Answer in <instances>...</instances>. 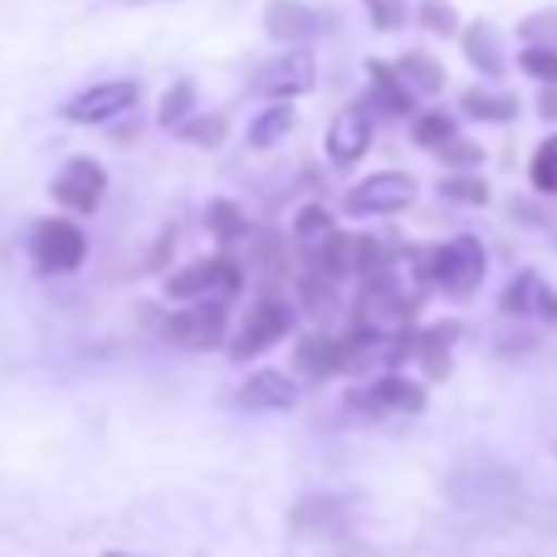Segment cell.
I'll use <instances>...</instances> for the list:
<instances>
[{
	"mask_svg": "<svg viewBox=\"0 0 557 557\" xmlns=\"http://www.w3.org/2000/svg\"><path fill=\"white\" fill-rule=\"evenodd\" d=\"M460 108L470 117H480V123H513V117H519V98L499 94V88H465Z\"/></svg>",
	"mask_w": 557,
	"mask_h": 557,
	"instance_id": "obj_20",
	"label": "cell"
},
{
	"mask_svg": "<svg viewBox=\"0 0 557 557\" xmlns=\"http://www.w3.org/2000/svg\"><path fill=\"white\" fill-rule=\"evenodd\" d=\"M480 157H484V152H480L474 143H460V133H455L450 143L441 147V162H445V166H480Z\"/></svg>",
	"mask_w": 557,
	"mask_h": 557,
	"instance_id": "obj_36",
	"label": "cell"
},
{
	"mask_svg": "<svg viewBox=\"0 0 557 557\" xmlns=\"http://www.w3.org/2000/svg\"><path fill=\"white\" fill-rule=\"evenodd\" d=\"M49 191H54V201L64 206V211L94 215L98 201H103V191H108V176H103V166H98L94 157H74V162L54 176V186H49Z\"/></svg>",
	"mask_w": 557,
	"mask_h": 557,
	"instance_id": "obj_9",
	"label": "cell"
},
{
	"mask_svg": "<svg viewBox=\"0 0 557 557\" xmlns=\"http://www.w3.org/2000/svg\"><path fill=\"white\" fill-rule=\"evenodd\" d=\"M191 113H196V88L182 78V84H172V88L162 94V108H157V123L172 127V133H176V127H182Z\"/></svg>",
	"mask_w": 557,
	"mask_h": 557,
	"instance_id": "obj_25",
	"label": "cell"
},
{
	"mask_svg": "<svg viewBox=\"0 0 557 557\" xmlns=\"http://www.w3.org/2000/svg\"><path fill=\"white\" fill-rule=\"evenodd\" d=\"M240 288V264L231 255H211V260H196L186 270H176L166 278V294L182 298V304H196V298H231Z\"/></svg>",
	"mask_w": 557,
	"mask_h": 557,
	"instance_id": "obj_6",
	"label": "cell"
},
{
	"mask_svg": "<svg viewBox=\"0 0 557 557\" xmlns=\"http://www.w3.org/2000/svg\"><path fill=\"white\" fill-rule=\"evenodd\" d=\"M29 255H35L39 274H74L78 264H84V255H88V240H84V231H78L74 221L49 215V221H39L35 235H29Z\"/></svg>",
	"mask_w": 557,
	"mask_h": 557,
	"instance_id": "obj_2",
	"label": "cell"
},
{
	"mask_svg": "<svg viewBox=\"0 0 557 557\" xmlns=\"http://www.w3.org/2000/svg\"><path fill=\"white\" fill-rule=\"evenodd\" d=\"M284 333H294V308H288L278 294H264L260 304L245 313L240 333L231 337V357L235 362H255V357H260L264 347H274Z\"/></svg>",
	"mask_w": 557,
	"mask_h": 557,
	"instance_id": "obj_3",
	"label": "cell"
},
{
	"mask_svg": "<svg viewBox=\"0 0 557 557\" xmlns=\"http://www.w3.org/2000/svg\"><path fill=\"white\" fill-rule=\"evenodd\" d=\"M539 108H543V117H557V84L548 88V94H543V103H539Z\"/></svg>",
	"mask_w": 557,
	"mask_h": 557,
	"instance_id": "obj_37",
	"label": "cell"
},
{
	"mask_svg": "<svg viewBox=\"0 0 557 557\" xmlns=\"http://www.w3.org/2000/svg\"><path fill=\"white\" fill-rule=\"evenodd\" d=\"M206 225H211L215 240H240L250 221H245V211L235 201H211V211H206Z\"/></svg>",
	"mask_w": 557,
	"mask_h": 557,
	"instance_id": "obj_27",
	"label": "cell"
},
{
	"mask_svg": "<svg viewBox=\"0 0 557 557\" xmlns=\"http://www.w3.org/2000/svg\"><path fill=\"white\" fill-rule=\"evenodd\" d=\"M411 137H416V147H431V152H441V147L455 137V117L450 113H421L411 123Z\"/></svg>",
	"mask_w": 557,
	"mask_h": 557,
	"instance_id": "obj_26",
	"label": "cell"
},
{
	"mask_svg": "<svg viewBox=\"0 0 557 557\" xmlns=\"http://www.w3.org/2000/svg\"><path fill=\"white\" fill-rule=\"evenodd\" d=\"M103 557H127V553H103Z\"/></svg>",
	"mask_w": 557,
	"mask_h": 557,
	"instance_id": "obj_38",
	"label": "cell"
},
{
	"mask_svg": "<svg viewBox=\"0 0 557 557\" xmlns=\"http://www.w3.org/2000/svg\"><path fill=\"white\" fill-rule=\"evenodd\" d=\"M519 69L529 78H543V84H557V45H529L519 54Z\"/></svg>",
	"mask_w": 557,
	"mask_h": 557,
	"instance_id": "obj_30",
	"label": "cell"
},
{
	"mask_svg": "<svg viewBox=\"0 0 557 557\" xmlns=\"http://www.w3.org/2000/svg\"><path fill=\"white\" fill-rule=\"evenodd\" d=\"M367 74H372V103H376V113H382V117L411 113L416 94L406 88V78L396 74V64H382V59H372V64H367Z\"/></svg>",
	"mask_w": 557,
	"mask_h": 557,
	"instance_id": "obj_18",
	"label": "cell"
},
{
	"mask_svg": "<svg viewBox=\"0 0 557 557\" xmlns=\"http://www.w3.org/2000/svg\"><path fill=\"white\" fill-rule=\"evenodd\" d=\"M294 133V108L278 98V103H270L260 117L250 123V147H274V143H284V137Z\"/></svg>",
	"mask_w": 557,
	"mask_h": 557,
	"instance_id": "obj_23",
	"label": "cell"
},
{
	"mask_svg": "<svg viewBox=\"0 0 557 557\" xmlns=\"http://www.w3.org/2000/svg\"><path fill=\"white\" fill-rule=\"evenodd\" d=\"M529 176H533V186L539 191H557V137H548V143L533 152V166H529Z\"/></svg>",
	"mask_w": 557,
	"mask_h": 557,
	"instance_id": "obj_32",
	"label": "cell"
},
{
	"mask_svg": "<svg viewBox=\"0 0 557 557\" xmlns=\"http://www.w3.org/2000/svg\"><path fill=\"white\" fill-rule=\"evenodd\" d=\"M333 278H323V274H313L308 270L304 274V284H298V294H304V308H313V313H323L327 304H333Z\"/></svg>",
	"mask_w": 557,
	"mask_h": 557,
	"instance_id": "obj_35",
	"label": "cell"
},
{
	"mask_svg": "<svg viewBox=\"0 0 557 557\" xmlns=\"http://www.w3.org/2000/svg\"><path fill=\"white\" fill-rule=\"evenodd\" d=\"M313 88V54L304 49H288V54H278L274 64H264L260 74H255L250 94L255 98H294V94H308Z\"/></svg>",
	"mask_w": 557,
	"mask_h": 557,
	"instance_id": "obj_10",
	"label": "cell"
},
{
	"mask_svg": "<svg viewBox=\"0 0 557 557\" xmlns=\"http://www.w3.org/2000/svg\"><path fill=\"white\" fill-rule=\"evenodd\" d=\"M372 147V113L367 108H343L327 127V162L333 166H357Z\"/></svg>",
	"mask_w": 557,
	"mask_h": 557,
	"instance_id": "obj_12",
	"label": "cell"
},
{
	"mask_svg": "<svg viewBox=\"0 0 557 557\" xmlns=\"http://www.w3.org/2000/svg\"><path fill=\"white\" fill-rule=\"evenodd\" d=\"M176 133L186 137V143H201V147H215L225 133H231V117L225 113H206V117H186Z\"/></svg>",
	"mask_w": 557,
	"mask_h": 557,
	"instance_id": "obj_28",
	"label": "cell"
},
{
	"mask_svg": "<svg viewBox=\"0 0 557 557\" xmlns=\"http://www.w3.org/2000/svg\"><path fill=\"white\" fill-rule=\"evenodd\" d=\"M225 323H231V298H196L182 313L166 323V337L176 347H191V352H206V347L225 343Z\"/></svg>",
	"mask_w": 557,
	"mask_h": 557,
	"instance_id": "obj_4",
	"label": "cell"
},
{
	"mask_svg": "<svg viewBox=\"0 0 557 557\" xmlns=\"http://www.w3.org/2000/svg\"><path fill=\"white\" fill-rule=\"evenodd\" d=\"M421 25L435 29V35H460V20L445 0H421Z\"/></svg>",
	"mask_w": 557,
	"mask_h": 557,
	"instance_id": "obj_34",
	"label": "cell"
},
{
	"mask_svg": "<svg viewBox=\"0 0 557 557\" xmlns=\"http://www.w3.org/2000/svg\"><path fill=\"white\" fill-rule=\"evenodd\" d=\"M441 196H445V201L484 206V201H490V186H484L480 176H445V182H441Z\"/></svg>",
	"mask_w": 557,
	"mask_h": 557,
	"instance_id": "obj_31",
	"label": "cell"
},
{
	"mask_svg": "<svg viewBox=\"0 0 557 557\" xmlns=\"http://www.w3.org/2000/svg\"><path fill=\"white\" fill-rule=\"evenodd\" d=\"M357 406H362L367 416H421L425 411V392L411 382V376H382V382H372L362 396H357Z\"/></svg>",
	"mask_w": 557,
	"mask_h": 557,
	"instance_id": "obj_13",
	"label": "cell"
},
{
	"mask_svg": "<svg viewBox=\"0 0 557 557\" xmlns=\"http://www.w3.org/2000/svg\"><path fill=\"white\" fill-rule=\"evenodd\" d=\"M304 260H308V270H313V274H323V278H333V284H343L347 274H357V235L333 231L323 245H313Z\"/></svg>",
	"mask_w": 557,
	"mask_h": 557,
	"instance_id": "obj_17",
	"label": "cell"
},
{
	"mask_svg": "<svg viewBox=\"0 0 557 557\" xmlns=\"http://www.w3.org/2000/svg\"><path fill=\"white\" fill-rule=\"evenodd\" d=\"M416 201V176L406 172H376L347 191V211L352 215H392Z\"/></svg>",
	"mask_w": 557,
	"mask_h": 557,
	"instance_id": "obj_7",
	"label": "cell"
},
{
	"mask_svg": "<svg viewBox=\"0 0 557 557\" xmlns=\"http://www.w3.org/2000/svg\"><path fill=\"white\" fill-rule=\"evenodd\" d=\"M416 274L435 278L445 294L465 298L484 284V245L474 240V235H455V240L425 250V260H416Z\"/></svg>",
	"mask_w": 557,
	"mask_h": 557,
	"instance_id": "obj_1",
	"label": "cell"
},
{
	"mask_svg": "<svg viewBox=\"0 0 557 557\" xmlns=\"http://www.w3.org/2000/svg\"><path fill=\"white\" fill-rule=\"evenodd\" d=\"M460 337V327L455 323H441V327H431V333H421V337H411V352L421 357L425 367H431L435 376H445L450 372V343Z\"/></svg>",
	"mask_w": 557,
	"mask_h": 557,
	"instance_id": "obj_22",
	"label": "cell"
},
{
	"mask_svg": "<svg viewBox=\"0 0 557 557\" xmlns=\"http://www.w3.org/2000/svg\"><path fill=\"white\" fill-rule=\"evenodd\" d=\"M294 372H304L308 382H323L333 372H347V333H308L304 343L294 347Z\"/></svg>",
	"mask_w": 557,
	"mask_h": 557,
	"instance_id": "obj_14",
	"label": "cell"
},
{
	"mask_svg": "<svg viewBox=\"0 0 557 557\" xmlns=\"http://www.w3.org/2000/svg\"><path fill=\"white\" fill-rule=\"evenodd\" d=\"M411 308H416V304L392 284V274L367 278L362 298H357V327H367V333H392V337H401L406 327H411Z\"/></svg>",
	"mask_w": 557,
	"mask_h": 557,
	"instance_id": "obj_5",
	"label": "cell"
},
{
	"mask_svg": "<svg viewBox=\"0 0 557 557\" xmlns=\"http://www.w3.org/2000/svg\"><path fill=\"white\" fill-rule=\"evenodd\" d=\"M313 29H318V15L304 0H270L264 5V35L278 39V45H308Z\"/></svg>",
	"mask_w": 557,
	"mask_h": 557,
	"instance_id": "obj_16",
	"label": "cell"
},
{
	"mask_svg": "<svg viewBox=\"0 0 557 557\" xmlns=\"http://www.w3.org/2000/svg\"><path fill=\"white\" fill-rule=\"evenodd\" d=\"M465 54H470V64L480 69L484 78H499L504 74V49H499V35H494V25H484V20H474L470 29L460 35Z\"/></svg>",
	"mask_w": 557,
	"mask_h": 557,
	"instance_id": "obj_19",
	"label": "cell"
},
{
	"mask_svg": "<svg viewBox=\"0 0 557 557\" xmlns=\"http://www.w3.org/2000/svg\"><path fill=\"white\" fill-rule=\"evenodd\" d=\"M337 225H333V215L323 211V206H304V211H298V221H294V240H298V250H313V245H323L327 235H333Z\"/></svg>",
	"mask_w": 557,
	"mask_h": 557,
	"instance_id": "obj_24",
	"label": "cell"
},
{
	"mask_svg": "<svg viewBox=\"0 0 557 557\" xmlns=\"http://www.w3.org/2000/svg\"><path fill=\"white\" fill-rule=\"evenodd\" d=\"M298 396H304V386L294 382L288 372H250L240 382V392H235V406L240 411H294Z\"/></svg>",
	"mask_w": 557,
	"mask_h": 557,
	"instance_id": "obj_11",
	"label": "cell"
},
{
	"mask_svg": "<svg viewBox=\"0 0 557 557\" xmlns=\"http://www.w3.org/2000/svg\"><path fill=\"white\" fill-rule=\"evenodd\" d=\"M539 274H519L509 288H504V313H539Z\"/></svg>",
	"mask_w": 557,
	"mask_h": 557,
	"instance_id": "obj_29",
	"label": "cell"
},
{
	"mask_svg": "<svg viewBox=\"0 0 557 557\" xmlns=\"http://www.w3.org/2000/svg\"><path fill=\"white\" fill-rule=\"evenodd\" d=\"M352 509H357L352 494H304L294 504V513H288V523L298 533H333V529H343Z\"/></svg>",
	"mask_w": 557,
	"mask_h": 557,
	"instance_id": "obj_15",
	"label": "cell"
},
{
	"mask_svg": "<svg viewBox=\"0 0 557 557\" xmlns=\"http://www.w3.org/2000/svg\"><path fill=\"white\" fill-rule=\"evenodd\" d=\"M396 74L406 78V88H411V94H441V88H445V69L435 64L431 54H421V49H411V54L396 59Z\"/></svg>",
	"mask_w": 557,
	"mask_h": 557,
	"instance_id": "obj_21",
	"label": "cell"
},
{
	"mask_svg": "<svg viewBox=\"0 0 557 557\" xmlns=\"http://www.w3.org/2000/svg\"><path fill=\"white\" fill-rule=\"evenodd\" d=\"M367 15H372L376 29H401L406 20H411V5L406 0H362Z\"/></svg>",
	"mask_w": 557,
	"mask_h": 557,
	"instance_id": "obj_33",
	"label": "cell"
},
{
	"mask_svg": "<svg viewBox=\"0 0 557 557\" xmlns=\"http://www.w3.org/2000/svg\"><path fill=\"white\" fill-rule=\"evenodd\" d=\"M133 103H137V84H133V78H108V84H94V88H84L78 98H69L59 113H64L69 123L94 127V123H113V117L127 113Z\"/></svg>",
	"mask_w": 557,
	"mask_h": 557,
	"instance_id": "obj_8",
	"label": "cell"
}]
</instances>
